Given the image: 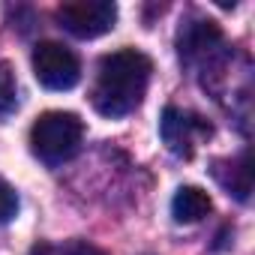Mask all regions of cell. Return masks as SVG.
<instances>
[{
	"label": "cell",
	"instance_id": "obj_8",
	"mask_svg": "<svg viewBox=\"0 0 255 255\" xmlns=\"http://www.w3.org/2000/svg\"><path fill=\"white\" fill-rule=\"evenodd\" d=\"M210 207H213V201H210V195L201 186H180L174 192V198H171V216L180 225L201 222L210 213Z\"/></svg>",
	"mask_w": 255,
	"mask_h": 255
},
{
	"label": "cell",
	"instance_id": "obj_3",
	"mask_svg": "<svg viewBox=\"0 0 255 255\" xmlns=\"http://www.w3.org/2000/svg\"><path fill=\"white\" fill-rule=\"evenodd\" d=\"M57 24L78 36V39H96L102 33H108L117 21V6L111 0H72V3L57 6L54 12Z\"/></svg>",
	"mask_w": 255,
	"mask_h": 255
},
{
	"label": "cell",
	"instance_id": "obj_6",
	"mask_svg": "<svg viewBox=\"0 0 255 255\" xmlns=\"http://www.w3.org/2000/svg\"><path fill=\"white\" fill-rule=\"evenodd\" d=\"M219 42H222V33L213 21H189L180 27L177 51L183 63H195V60H204Z\"/></svg>",
	"mask_w": 255,
	"mask_h": 255
},
{
	"label": "cell",
	"instance_id": "obj_4",
	"mask_svg": "<svg viewBox=\"0 0 255 255\" xmlns=\"http://www.w3.org/2000/svg\"><path fill=\"white\" fill-rule=\"evenodd\" d=\"M33 75L45 90H72L81 81L78 57L60 42H39L33 48Z\"/></svg>",
	"mask_w": 255,
	"mask_h": 255
},
{
	"label": "cell",
	"instance_id": "obj_10",
	"mask_svg": "<svg viewBox=\"0 0 255 255\" xmlns=\"http://www.w3.org/2000/svg\"><path fill=\"white\" fill-rule=\"evenodd\" d=\"M15 213H18V195L6 180H0V225H6Z\"/></svg>",
	"mask_w": 255,
	"mask_h": 255
},
{
	"label": "cell",
	"instance_id": "obj_2",
	"mask_svg": "<svg viewBox=\"0 0 255 255\" xmlns=\"http://www.w3.org/2000/svg\"><path fill=\"white\" fill-rule=\"evenodd\" d=\"M84 138V123L72 111H45L30 126V150L45 165H63L72 159Z\"/></svg>",
	"mask_w": 255,
	"mask_h": 255
},
{
	"label": "cell",
	"instance_id": "obj_9",
	"mask_svg": "<svg viewBox=\"0 0 255 255\" xmlns=\"http://www.w3.org/2000/svg\"><path fill=\"white\" fill-rule=\"evenodd\" d=\"M18 108V81H15V69L0 60V120H6L12 111Z\"/></svg>",
	"mask_w": 255,
	"mask_h": 255
},
{
	"label": "cell",
	"instance_id": "obj_11",
	"mask_svg": "<svg viewBox=\"0 0 255 255\" xmlns=\"http://www.w3.org/2000/svg\"><path fill=\"white\" fill-rule=\"evenodd\" d=\"M63 255H105L102 249H96L93 243H87V240H78V243H72Z\"/></svg>",
	"mask_w": 255,
	"mask_h": 255
},
{
	"label": "cell",
	"instance_id": "obj_1",
	"mask_svg": "<svg viewBox=\"0 0 255 255\" xmlns=\"http://www.w3.org/2000/svg\"><path fill=\"white\" fill-rule=\"evenodd\" d=\"M153 63L138 48H120L99 60L96 84H93V108L102 117H126L132 114L150 84Z\"/></svg>",
	"mask_w": 255,
	"mask_h": 255
},
{
	"label": "cell",
	"instance_id": "obj_7",
	"mask_svg": "<svg viewBox=\"0 0 255 255\" xmlns=\"http://www.w3.org/2000/svg\"><path fill=\"white\" fill-rule=\"evenodd\" d=\"M213 177L225 186L228 195H234L237 201H246L252 192V168H249V153H243L240 159H225L213 165Z\"/></svg>",
	"mask_w": 255,
	"mask_h": 255
},
{
	"label": "cell",
	"instance_id": "obj_5",
	"mask_svg": "<svg viewBox=\"0 0 255 255\" xmlns=\"http://www.w3.org/2000/svg\"><path fill=\"white\" fill-rule=\"evenodd\" d=\"M159 135H162L165 147H168L174 156L189 159L192 150H195V141L204 138V135H210V126H207L201 117H195V114L180 111V108L171 105V108H165V114H162V120H159Z\"/></svg>",
	"mask_w": 255,
	"mask_h": 255
}]
</instances>
